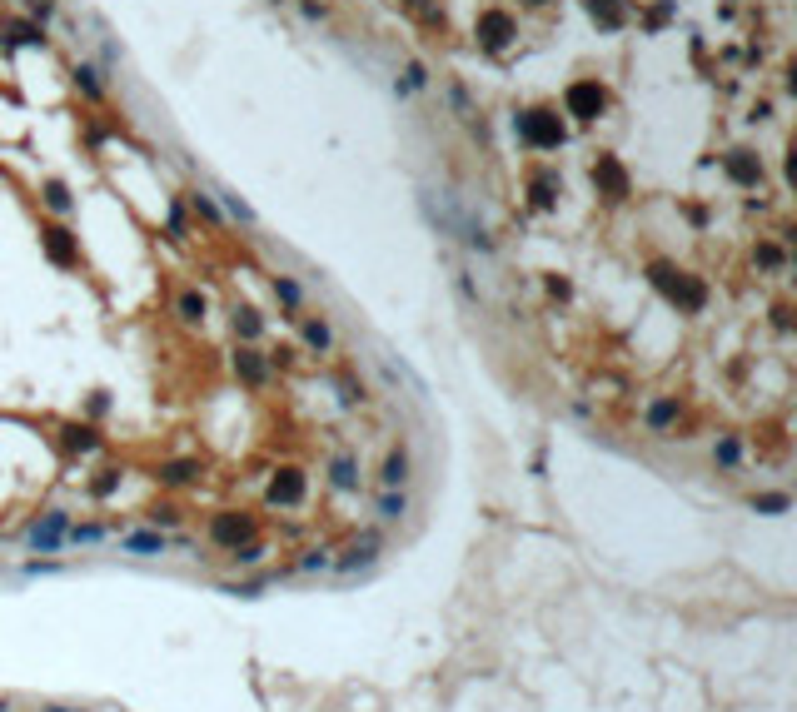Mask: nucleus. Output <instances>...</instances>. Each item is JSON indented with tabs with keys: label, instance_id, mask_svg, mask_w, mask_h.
I'll return each instance as SVG.
<instances>
[{
	"label": "nucleus",
	"instance_id": "1",
	"mask_svg": "<svg viewBox=\"0 0 797 712\" xmlns=\"http://www.w3.org/2000/svg\"><path fill=\"white\" fill-rule=\"evenodd\" d=\"M568 110H574V115H598V110H603V90L598 85H574V90H568Z\"/></svg>",
	"mask_w": 797,
	"mask_h": 712
},
{
	"label": "nucleus",
	"instance_id": "2",
	"mask_svg": "<svg viewBox=\"0 0 797 712\" xmlns=\"http://www.w3.org/2000/svg\"><path fill=\"white\" fill-rule=\"evenodd\" d=\"M524 135H529L533 145H558V140H563V130H558L553 120H543V115H529V120H524Z\"/></svg>",
	"mask_w": 797,
	"mask_h": 712
},
{
	"label": "nucleus",
	"instance_id": "3",
	"mask_svg": "<svg viewBox=\"0 0 797 712\" xmlns=\"http://www.w3.org/2000/svg\"><path fill=\"white\" fill-rule=\"evenodd\" d=\"M484 40H488V45H503V40H508V15H488V20H484Z\"/></svg>",
	"mask_w": 797,
	"mask_h": 712
},
{
	"label": "nucleus",
	"instance_id": "4",
	"mask_svg": "<svg viewBox=\"0 0 797 712\" xmlns=\"http://www.w3.org/2000/svg\"><path fill=\"white\" fill-rule=\"evenodd\" d=\"M588 11H593V15H603L608 25L618 20V6H613V0H588Z\"/></svg>",
	"mask_w": 797,
	"mask_h": 712
}]
</instances>
